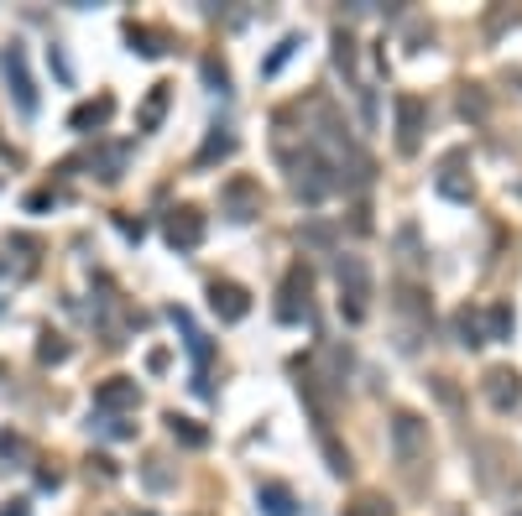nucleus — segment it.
Masks as SVG:
<instances>
[{
	"label": "nucleus",
	"mask_w": 522,
	"mask_h": 516,
	"mask_svg": "<svg viewBox=\"0 0 522 516\" xmlns=\"http://www.w3.org/2000/svg\"><path fill=\"white\" fill-rule=\"evenodd\" d=\"M282 162H287V173H293V193H298L304 204H324V199L339 188L335 162L319 152L313 141H304V152H298V156H282Z\"/></svg>",
	"instance_id": "1"
},
{
	"label": "nucleus",
	"mask_w": 522,
	"mask_h": 516,
	"mask_svg": "<svg viewBox=\"0 0 522 516\" xmlns=\"http://www.w3.org/2000/svg\"><path fill=\"white\" fill-rule=\"evenodd\" d=\"M335 282H339V313H345L350 324H361V318L371 313V266H366V256L339 250L335 256Z\"/></svg>",
	"instance_id": "2"
},
{
	"label": "nucleus",
	"mask_w": 522,
	"mask_h": 516,
	"mask_svg": "<svg viewBox=\"0 0 522 516\" xmlns=\"http://www.w3.org/2000/svg\"><path fill=\"white\" fill-rule=\"evenodd\" d=\"M387 433H392V454H398L402 475H413L418 464H429L433 444H429V423H424L418 412L398 407V412H392V423H387ZM413 480H418V475H413Z\"/></svg>",
	"instance_id": "3"
},
{
	"label": "nucleus",
	"mask_w": 522,
	"mask_h": 516,
	"mask_svg": "<svg viewBox=\"0 0 522 516\" xmlns=\"http://www.w3.org/2000/svg\"><path fill=\"white\" fill-rule=\"evenodd\" d=\"M0 73L11 84V99L21 115H37V84H31V68H27V47L21 42H5L0 47Z\"/></svg>",
	"instance_id": "4"
},
{
	"label": "nucleus",
	"mask_w": 522,
	"mask_h": 516,
	"mask_svg": "<svg viewBox=\"0 0 522 516\" xmlns=\"http://www.w3.org/2000/svg\"><path fill=\"white\" fill-rule=\"evenodd\" d=\"M392 110H398V152L413 156L424 147V125H429V105L418 99V94H398L392 99Z\"/></svg>",
	"instance_id": "5"
},
{
	"label": "nucleus",
	"mask_w": 522,
	"mask_h": 516,
	"mask_svg": "<svg viewBox=\"0 0 522 516\" xmlns=\"http://www.w3.org/2000/svg\"><path fill=\"white\" fill-rule=\"evenodd\" d=\"M162 235L173 250H199L204 245V214L193 209V204H178V209H167L162 219Z\"/></svg>",
	"instance_id": "6"
},
{
	"label": "nucleus",
	"mask_w": 522,
	"mask_h": 516,
	"mask_svg": "<svg viewBox=\"0 0 522 516\" xmlns=\"http://www.w3.org/2000/svg\"><path fill=\"white\" fill-rule=\"evenodd\" d=\"M219 209L230 214L235 224L256 219V214H261V182L256 178H230L225 188H219Z\"/></svg>",
	"instance_id": "7"
},
{
	"label": "nucleus",
	"mask_w": 522,
	"mask_h": 516,
	"mask_svg": "<svg viewBox=\"0 0 522 516\" xmlns=\"http://www.w3.org/2000/svg\"><path fill=\"white\" fill-rule=\"evenodd\" d=\"M136 407H141V386H136L131 376H110V381L94 386V412H105V418H116V412H136Z\"/></svg>",
	"instance_id": "8"
},
{
	"label": "nucleus",
	"mask_w": 522,
	"mask_h": 516,
	"mask_svg": "<svg viewBox=\"0 0 522 516\" xmlns=\"http://www.w3.org/2000/svg\"><path fill=\"white\" fill-rule=\"evenodd\" d=\"M481 396L492 402L496 412H512L522 402V376L512 370V365H492L486 376H481Z\"/></svg>",
	"instance_id": "9"
},
{
	"label": "nucleus",
	"mask_w": 522,
	"mask_h": 516,
	"mask_svg": "<svg viewBox=\"0 0 522 516\" xmlns=\"http://www.w3.org/2000/svg\"><path fill=\"white\" fill-rule=\"evenodd\" d=\"M398 313L407 318V334H402V350H418V329H429V313H433V303H429V292L424 287H413V282H402L398 287Z\"/></svg>",
	"instance_id": "10"
},
{
	"label": "nucleus",
	"mask_w": 522,
	"mask_h": 516,
	"mask_svg": "<svg viewBox=\"0 0 522 516\" xmlns=\"http://www.w3.org/2000/svg\"><path fill=\"white\" fill-rule=\"evenodd\" d=\"M308 313V266H293L287 272V282H282V303H277V318L282 324H304Z\"/></svg>",
	"instance_id": "11"
},
{
	"label": "nucleus",
	"mask_w": 522,
	"mask_h": 516,
	"mask_svg": "<svg viewBox=\"0 0 522 516\" xmlns=\"http://www.w3.org/2000/svg\"><path fill=\"white\" fill-rule=\"evenodd\" d=\"M210 308H215L225 324H241L251 313V292L241 282H210Z\"/></svg>",
	"instance_id": "12"
},
{
	"label": "nucleus",
	"mask_w": 522,
	"mask_h": 516,
	"mask_svg": "<svg viewBox=\"0 0 522 516\" xmlns=\"http://www.w3.org/2000/svg\"><path fill=\"white\" fill-rule=\"evenodd\" d=\"M460 162H465L460 152H449L444 162H439V178H433V182H439V193H444V199H460V204H470V199H475V182L460 173Z\"/></svg>",
	"instance_id": "13"
},
{
	"label": "nucleus",
	"mask_w": 522,
	"mask_h": 516,
	"mask_svg": "<svg viewBox=\"0 0 522 516\" xmlns=\"http://www.w3.org/2000/svg\"><path fill=\"white\" fill-rule=\"evenodd\" d=\"M235 125H210V136H204V147H199V156H193V167H215V162H225V156H235Z\"/></svg>",
	"instance_id": "14"
},
{
	"label": "nucleus",
	"mask_w": 522,
	"mask_h": 516,
	"mask_svg": "<svg viewBox=\"0 0 522 516\" xmlns=\"http://www.w3.org/2000/svg\"><path fill=\"white\" fill-rule=\"evenodd\" d=\"M116 115V99L110 94H99V99H84L73 115H68V131H79V136H90V131H99V125Z\"/></svg>",
	"instance_id": "15"
},
{
	"label": "nucleus",
	"mask_w": 522,
	"mask_h": 516,
	"mask_svg": "<svg viewBox=\"0 0 522 516\" xmlns=\"http://www.w3.org/2000/svg\"><path fill=\"white\" fill-rule=\"evenodd\" d=\"M256 506H261V516H298V495L282 480H267V486H256Z\"/></svg>",
	"instance_id": "16"
},
{
	"label": "nucleus",
	"mask_w": 522,
	"mask_h": 516,
	"mask_svg": "<svg viewBox=\"0 0 522 516\" xmlns=\"http://www.w3.org/2000/svg\"><path fill=\"white\" fill-rule=\"evenodd\" d=\"M470 459H475V475H481V486L496 490V459H507V449H501L496 438H475V444H470Z\"/></svg>",
	"instance_id": "17"
},
{
	"label": "nucleus",
	"mask_w": 522,
	"mask_h": 516,
	"mask_svg": "<svg viewBox=\"0 0 522 516\" xmlns=\"http://www.w3.org/2000/svg\"><path fill=\"white\" fill-rule=\"evenodd\" d=\"M455 339H460L465 350H481V344H492V334H486V313H475V308H460V313H455Z\"/></svg>",
	"instance_id": "18"
},
{
	"label": "nucleus",
	"mask_w": 522,
	"mask_h": 516,
	"mask_svg": "<svg viewBox=\"0 0 522 516\" xmlns=\"http://www.w3.org/2000/svg\"><path fill=\"white\" fill-rule=\"evenodd\" d=\"M167 99H173V84H152V94H147V105H141L136 125H141V131H157L162 115H167Z\"/></svg>",
	"instance_id": "19"
},
{
	"label": "nucleus",
	"mask_w": 522,
	"mask_h": 516,
	"mask_svg": "<svg viewBox=\"0 0 522 516\" xmlns=\"http://www.w3.org/2000/svg\"><path fill=\"white\" fill-rule=\"evenodd\" d=\"M125 156H131V147L116 141V147H105L99 156H90V167L99 173V182H116V178H121V167H125Z\"/></svg>",
	"instance_id": "20"
},
{
	"label": "nucleus",
	"mask_w": 522,
	"mask_h": 516,
	"mask_svg": "<svg viewBox=\"0 0 522 516\" xmlns=\"http://www.w3.org/2000/svg\"><path fill=\"white\" fill-rule=\"evenodd\" d=\"M345 516H392V501H387L381 490H361V495L345 506Z\"/></svg>",
	"instance_id": "21"
},
{
	"label": "nucleus",
	"mask_w": 522,
	"mask_h": 516,
	"mask_svg": "<svg viewBox=\"0 0 522 516\" xmlns=\"http://www.w3.org/2000/svg\"><path fill=\"white\" fill-rule=\"evenodd\" d=\"M298 47H304V37H298V31H287V37H282V42L272 47V58L261 63V79H277V73H282V63L293 58Z\"/></svg>",
	"instance_id": "22"
},
{
	"label": "nucleus",
	"mask_w": 522,
	"mask_h": 516,
	"mask_svg": "<svg viewBox=\"0 0 522 516\" xmlns=\"http://www.w3.org/2000/svg\"><path fill=\"white\" fill-rule=\"evenodd\" d=\"M460 115L465 121H486V115H492V99H486L481 84H465L460 89Z\"/></svg>",
	"instance_id": "23"
},
{
	"label": "nucleus",
	"mask_w": 522,
	"mask_h": 516,
	"mask_svg": "<svg viewBox=\"0 0 522 516\" xmlns=\"http://www.w3.org/2000/svg\"><path fill=\"white\" fill-rule=\"evenodd\" d=\"M167 427H173V438H178V444H188V449H204V444H210V433L193 423V418H178V412H167Z\"/></svg>",
	"instance_id": "24"
},
{
	"label": "nucleus",
	"mask_w": 522,
	"mask_h": 516,
	"mask_svg": "<svg viewBox=\"0 0 522 516\" xmlns=\"http://www.w3.org/2000/svg\"><path fill=\"white\" fill-rule=\"evenodd\" d=\"M512 329H518V318H512V308H507V303L486 308V334H492V339H512Z\"/></svg>",
	"instance_id": "25"
},
{
	"label": "nucleus",
	"mask_w": 522,
	"mask_h": 516,
	"mask_svg": "<svg viewBox=\"0 0 522 516\" xmlns=\"http://www.w3.org/2000/svg\"><path fill=\"white\" fill-rule=\"evenodd\" d=\"M319 449H324V459H329V469L345 480V475H350V454L335 444V433H329V427H319Z\"/></svg>",
	"instance_id": "26"
},
{
	"label": "nucleus",
	"mask_w": 522,
	"mask_h": 516,
	"mask_svg": "<svg viewBox=\"0 0 522 516\" xmlns=\"http://www.w3.org/2000/svg\"><path fill=\"white\" fill-rule=\"evenodd\" d=\"M335 68L339 73H355V37H350L345 27L335 31Z\"/></svg>",
	"instance_id": "27"
},
{
	"label": "nucleus",
	"mask_w": 522,
	"mask_h": 516,
	"mask_svg": "<svg viewBox=\"0 0 522 516\" xmlns=\"http://www.w3.org/2000/svg\"><path fill=\"white\" fill-rule=\"evenodd\" d=\"M125 37H131V47H136L141 58H157V53H162V47H157L162 37H157V31H147V27H131V31H125Z\"/></svg>",
	"instance_id": "28"
},
{
	"label": "nucleus",
	"mask_w": 522,
	"mask_h": 516,
	"mask_svg": "<svg viewBox=\"0 0 522 516\" xmlns=\"http://www.w3.org/2000/svg\"><path fill=\"white\" fill-rule=\"evenodd\" d=\"M37 360H42V365L68 360V344H63V334H47V339H42V344H37Z\"/></svg>",
	"instance_id": "29"
},
{
	"label": "nucleus",
	"mask_w": 522,
	"mask_h": 516,
	"mask_svg": "<svg viewBox=\"0 0 522 516\" xmlns=\"http://www.w3.org/2000/svg\"><path fill=\"white\" fill-rule=\"evenodd\" d=\"M204 84L225 94V89H230V68H225L219 58H204Z\"/></svg>",
	"instance_id": "30"
},
{
	"label": "nucleus",
	"mask_w": 522,
	"mask_h": 516,
	"mask_svg": "<svg viewBox=\"0 0 522 516\" xmlns=\"http://www.w3.org/2000/svg\"><path fill=\"white\" fill-rule=\"evenodd\" d=\"M141 480H147V486H152V490H167V486H173V475L162 469V459H147V469H141Z\"/></svg>",
	"instance_id": "31"
},
{
	"label": "nucleus",
	"mask_w": 522,
	"mask_h": 516,
	"mask_svg": "<svg viewBox=\"0 0 522 516\" xmlns=\"http://www.w3.org/2000/svg\"><path fill=\"white\" fill-rule=\"evenodd\" d=\"M501 27H518V11H512V5H501V11H492V16H486V37H496Z\"/></svg>",
	"instance_id": "32"
},
{
	"label": "nucleus",
	"mask_w": 522,
	"mask_h": 516,
	"mask_svg": "<svg viewBox=\"0 0 522 516\" xmlns=\"http://www.w3.org/2000/svg\"><path fill=\"white\" fill-rule=\"evenodd\" d=\"M21 454H27V444L16 433H0V459H21Z\"/></svg>",
	"instance_id": "33"
},
{
	"label": "nucleus",
	"mask_w": 522,
	"mask_h": 516,
	"mask_svg": "<svg viewBox=\"0 0 522 516\" xmlns=\"http://www.w3.org/2000/svg\"><path fill=\"white\" fill-rule=\"evenodd\" d=\"M433 392L444 396V407H460V392L449 386V376H433Z\"/></svg>",
	"instance_id": "34"
},
{
	"label": "nucleus",
	"mask_w": 522,
	"mask_h": 516,
	"mask_svg": "<svg viewBox=\"0 0 522 516\" xmlns=\"http://www.w3.org/2000/svg\"><path fill=\"white\" fill-rule=\"evenodd\" d=\"M518 193H522V182H518Z\"/></svg>",
	"instance_id": "35"
},
{
	"label": "nucleus",
	"mask_w": 522,
	"mask_h": 516,
	"mask_svg": "<svg viewBox=\"0 0 522 516\" xmlns=\"http://www.w3.org/2000/svg\"><path fill=\"white\" fill-rule=\"evenodd\" d=\"M455 516H460V512H455Z\"/></svg>",
	"instance_id": "36"
}]
</instances>
